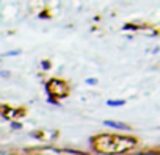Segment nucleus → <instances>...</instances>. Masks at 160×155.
<instances>
[{
	"mask_svg": "<svg viewBox=\"0 0 160 155\" xmlns=\"http://www.w3.org/2000/svg\"><path fill=\"white\" fill-rule=\"evenodd\" d=\"M137 144V139L129 136H116V135H102L96 138V149L105 153H116L132 149Z\"/></svg>",
	"mask_w": 160,
	"mask_h": 155,
	"instance_id": "f257e3e1",
	"label": "nucleus"
},
{
	"mask_svg": "<svg viewBox=\"0 0 160 155\" xmlns=\"http://www.w3.org/2000/svg\"><path fill=\"white\" fill-rule=\"evenodd\" d=\"M104 125H107V127H113V128H118V130H130V127L129 125H126V124H122V122H116V121H104Z\"/></svg>",
	"mask_w": 160,
	"mask_h": 155,
	"instance_id": "f03ea898",
	"label": "nucleus"
},
{
	"mask_svg": "<svg viewBox=\"0 0 160 155\" xmlns=\"http://www.w3.org/2000/svg\"><path fill=\"white\" fill-rule=\"evenodd\" d=\"M107 105L108 107H122V105H126V100H122V99H118V100H107Z\"/></svg>",
	"mask_w": 160,
	"mask_h": 155,
	"instance_id": "7ed1b4c3",
	"label": "nucleus"
},
{
	"mask_svg": "<svg viewBox=\"0 0 160 155\" xmlns=\"http://www.w3.org/2000/svg\"><path fill=\"white\" fill-rule=\"evenodd\" d=\"M21 53V49H18V50H11V52H8V53H3L2 56H14V55H19Z\"/></svg>",
	"mask_w": 160,
	"mask_h": 155,
	"instance_id": "20e7f679",
	"label": "nucleus"
},
{
	"mask_svg": "<svg viewBox=\"0 0 160 155\" xmlns=\"http://www.w3.org/2000/svg\"><path fill=\"white\" fill-rule=\"evenodd\" d=\"M41 66H42V69H44V70H49V69H50V63H49V61H46V60L41 63Z\"/></svg>",
	"mask_w": 160,
	"mask_h": 155,
	"instance_id": "39448f33",
	"label": "nucleus"
},
{
	"mask_svg": "<svg viewBox=\"0 0 160 155\" xmlns=\"http://www.w3.org/2000/svg\"><path fill=\"white\" fill-rule=\"evenodd\" d=\"M85 83L87 85H98V79H87Z\"/></svg>",
	"mask_w": 160,
	"mask_h": 155,
	"instance_id": "423d86ee",
	"label": "nucleus"
},
{
	"mask_svg": "<svg viewBox=\"0 0 160 155\" xmlns=\"http://www.w3.org/2000/svg\"><path fill=\"white\" fill-rule=\"evenodd\" d=\"M11 128H14V130H19V128H22V124H16V122H11Z\"/></svg>",
	"mask_w": 160,
	"mask_h": 155,
	"instance_id": "0eeeda50",
	"label": "nucleus"
},
{
	"mask_svg": "<svg viewBox=\"0 0 160 155\" xmlns=\"http://www.w3.org/2000/svg\"><path fill=\"white\" fill-rule=\"evenodd\" d=\"M0 75H2V77H8V75H10V72H0Z\"/></svg>",
	"mask_w": 160,
	"mask_h": 155,
	"instance_id": "6e6552de",
	"label": "nucleus"
}]
</instances>
